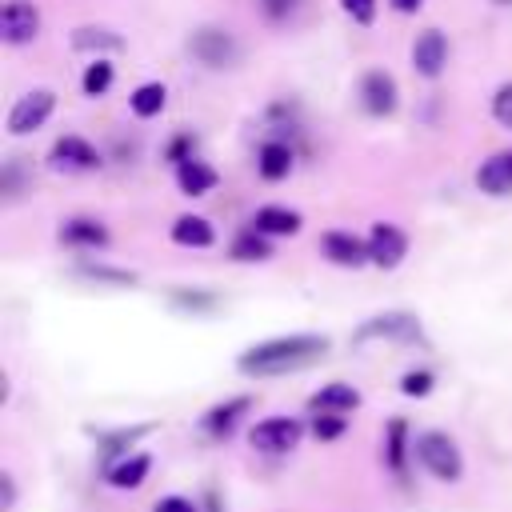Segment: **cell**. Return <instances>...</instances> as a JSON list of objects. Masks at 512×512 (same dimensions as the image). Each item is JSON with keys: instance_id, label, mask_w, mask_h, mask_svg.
Returning a JSON list of instances; mask_svg holds the SVG:
<instances>
[{"instance_id": "6da1fadb", "label": "cell", "mask_w": 512, "mask_h": 512, "mask_svg": "<svg viewBox=\"0 0 512 512\" xmlns=\"http://www.w3.org/2000/svg\"><path fill=\"white\" fill-rule=\"evenodd\" d=\"M324 352H328L324 336H312V332L276 336V340H264V344H252L248 352H240L236 368L244 376H284V372H300V368L316 364Z\"/></svg>"}, {"instance_id": "7a4b0ae2", "label": "cell", "mask_w": 512, "mask_h": 512, "mask_svg": "<svg viewBox=\"0 0 512 512\" xmlns=\"http://www.w3.org/2000/svg\"><path fill=\"white\" fill-rule=\"evenodd\" d=\"M416 460L436 480H460V472H464V456L448 432H420L416 436Z\"/></svg>"}, {"instance_id": "3957f363", "label": "cell", "mask_w": 512, "mask_h": 512, "mask_svg": "<svg viewBox=\"0 0 512 512\" xmlns=\"http://www.w3.org/2000/svg\"><path fill=\"white\" fill-rule=\"evenodd\" d=\"M300 420H292V416H268V420H260L252 432H248V440H252V448L256 452H268V456H284V452H292L296 444H300Z\"/></svg>"}, {"instance_id": "277c9868", "label": "cell", "mask_w": 512, "mask_h": 512, "mask_svg": "<svg viewBox=\"0 0 512 512\" xmlns=\"http://www.w3.org/2000/svg\"><path fill=\"white\" fill-rule=\"evenodd\" d=\"M52 108H56V96H52L48 88H32V92H24V96L12 104V112H8V132H12V136H28V132H36V128L52 116Z\"/></svg>"}, {"instance_id": "5b68a950", "label": "cell", "mask_w": 512, "mask_h": 512, "mask_svg": "<svg viewBox=\"0 0 512 512\" xmlns=\"http://www.w3.org/2000/svg\"><path fill=\"white\" fill-rule=\"evenodd\" d=\"M188 48H192V56H196L200 64H208V68H228V64L240 56L236 40H232L228 32H220V28H200V32L188 40Z\"/></svg>"}, {"instance_id": "8992f818", "label": "cell", "mask_w": 512, "mask_h": 512, "mask_svg": "<svg viewBox=\"0 0 512 512\" xmlns=\"http://www.w3.org/2000/svg\"><path fill=\"white\" fill-rule=\"evenodd\" d=\"M40 32V12L32 0H8L0 12V36L4 44H28Z\"/></svg>"}, {"instance_id": "52a82bcc", "label": "cell", "mask_w": 512, "mask_h": 512, "mask_svg": "<svg viewBox=\"0 0 512 512\" xmlns=\"http://www.w3.org/2000/svg\"><path fill=\"white\" fill-rule=\"evenodd\" d=\"M396 100H400V92H396V80L388 76V72H364V80H360V104H364V112H372V116H392L396 112Z\"/></svg>"}, {"instance_id": "ba28073f", "label": "cell", "mask_w": 512, "mask_h": 512, "mask_svg": "<svg viewBox=\"0 0 512 512\" xmlns=\"http://www.w3.org/2000/svg\"><path fill=\"white\" fill-rule=\"evenodd\" d=\"M408 252V236L396 228V224H376L368 232V260L380 264V268H396Z\"/></svg>"}, {"instance_id": "9c48e42d", "label": "cell", "mask_w": 512, "mask_h": 512, "mask_svg": "<svg viewBox=\"0 0 512 512\" xmlns=\"http://www.w3.org/2000/svg\"><path fill=\"white\" fill-rule=\"evenodd\" d=\"M412 64H416L420 76H440L444 64H448V40H444L436 28L420 32L416 44H412Z\"/></svg>"}, {"instance_id": "30bf717a", "label": "cell", "mask_w": 512, "mask_h": 512, "mask_svg": "<svg viewBox=\"0 0 512 512\" xmlns=\"http://www.w3.org/2000/svg\"><path fill=\"white\" fill-rule=\"evenodd\" d=\"M372 336H384V340H420V324H416V316H408V312H388V316L368 320V324L356 332V340H372Z\"/></svg>"}, {"instance_id": "8fae6325", "label": "cell", "mask_w": 512, "mask_h": 512, "mask_svg": "<svg viewBox=\"0 0 512 512\" xmlns=\"http://www.w3.org/2000/svg\"><path fill=\"white\" fill-rule=\"evenodd\" d=\"M52 168H60V172H88V168H96V148L88 140H80V136H64V140L52 144Z\"/></svg>"}, {"instance_id": "7c38bea8", "label": "cell", "mask_w": 512, "mask_h": 512, "mask_svg": "<svg viewBox=\"0 0 512 512\" xmlns=\"http://www.w3.org/2000/svg\"><path fill=\"white\" fill-rule=\"evenodd\" d=\"M320 244H324V256H328L332 264H344V268H360V264L368 260V244H360L352 232H328Z\"/></svg>"}, {"instance_id": "4fadbf2b", "label": "cell", "mask_w": 512, "mask_h": 512, "mask_svg": "<svg viewBox=\"0 0 512 512\" xmlns=\"http://www.w3.org/2000/svg\"><path fill=\"white\" fill-rule=\"evenodd\" d=\"M176 184H180V192L184 196H204V192H212L216 188V172L204 164V160H180L176 164Z\"/></svg>"}, {"instance_id": "5bb4252c", "label": "cell", "mask_w": 512, "mask_h": 512, "mask_svg": "<svg viewBox=\"0 0 512 512\" xmlns=\"http://www.w3.org/2000/svg\"><path fill=\"white\" fill-rule=\"evenodd\" d=\"M476 184H480L484 192H492V196L512 192V152H500V156L484 160V168L476 172Z\"/></svg>"}, {"instance_id": "9a60e30c", "label": "cell", "mask_w": 512, "mask_h": 512, "mask_svg": "<svg viewBox=\"0 0 512 512\" xmlns=\"http://www.w3.org/2000/svg\"><path fill=\"white\" fill-rule=\"evenodd\" d=\"M252 228H260L264 236H292V232H300V212L280 208V204H268V208L256 212Z\"/></svg>"}, {"instance_id": "2e32d148", "label": "cell", "mask_w": 512, "mask_h": 512, "mask_svg": "<svg viewBox=\"0 0 512 512\" xmlns=\"http://www.w3.org/2000/svg\"><path fill=\"white\" fill-rule=\"evenodd\" d=\"M308 404H312V412H340L344 416V412H352L360 404V392L352 384H324Z\"/></svg>"}, {"instance_id": "e0dca14e", "label": "cell", "mask_w": 512, "mask_h": 512, "mask_svg": "<svg viewBox=\"0 0 512 512\" xmlns=\"http://www.w3.org/2000/svg\"><path fill=\"white\" fill-rule=\"evenodd\" d=\"M148 456L144 452H132V456H116L112 464H108V484L112 488H136L144 476H148Z\"/></svg>"}, {"instance_id": "ac0fdd59", "label": "cell", "mask_w": 512, "mask_h": 512, "mask_svg": "<svg viewBox=\"0 0 512 512\" xmlns=\"http://www.w3.org/2000/svg\"><path fill=\"white\" fill-rule=\"evenodd\" d=\"M256 168H260V176H264V180H284V176L292 172V148H288V144L268 140V144L256 152Z\"/></svg>"}, {"instance_id": "d6986e66", "label": "cell", "mask_w": 512, "mask_h": 512, "mask_svg": "<svg viewBox=\"0 0 512 512\" xmlns=\"http://www.w3.org/2000/svg\"><path fill=\"white\" fill-rule=\"evenodd\" d=\"M60 240L64 244H76V248H100L108 240V232H104V224H96L88 216H76V220H68L60 228Z\"/></svg>"}, {"instance_id": "ffe728a7", "label": "cell", "mask_w": 512, "mask_h": 512, "mask_svg": "<svg viewBox=\"0 0 512 512\" xmlns=\"http://www.w3.org/2000/svg\"><path fill=\"white\" fill-rule=\"evenodd\" d=\"M172 240L184 248H208L212 244V224L204 216H180L172 224Z\"/></svg>"}, {"instance_id": "44dd1931", "label": "cell", "mask_w": 512, "mask_h": 512, "mask_svg": "<svg viewBox=\"0 0 512 512\" xmlns=\"http://www.w3.org/2000/svg\"><path fill=\"white\" fill-rule=\"evenodd\" d=\"M244 412H248V396H236V400H228V404H216V408L204 416V428H208L212 436H228Z\"/></svg>"}, {"instance_id": "7402d4cb", "label": "cell", "mask_w": 512, "mask_h": 512, "mask_svg": "<svg viewBox=\"0 0 512 512\" xmlns=\"http://www.w3.org/2000/svg\"><path fill=\"white\" fill-rule=\"evenodd\" d=\"M164 100H168L164 84H140V88L132 92V112L148 120V116H156V112L164 108Z\"/></svg>"}, {"instance_id": "603a6c76", "label": "cell", "mask_w": 512, "mask_h": 512, "mask_svg": "<svg viewBox=\"0 0 512 512\" xmlns=\"http://www.w3.org/2000/svg\"><path fill=\"white\" fill-rule=\"evenodd\" d=\"M232 256H236V260H268L272 252H268V240H264V232H260V228H252V232L236 236V244H232Z\"/></svg>"}, {"instance_id": "cb8c5ba5", "label": "cell", "mask_w": 512, "mask_h": 512, "mask_svg": "<svg viewBox=\"0 0 512 512\" xmlns=\"http://www.w3.org/2000/svg\"><path fill=\"white\" fill-rule=\"evenodd\" d=\"M108 84H112V64L108 60H92L88 72H84V92L88 96H104Z\"/></svg>"}, {"instance_id": "d4e9b609", "label": "cell", "mask_w": 512, "mask_h": 512, "mask_svg": "<svg viewBox=\"0 0 512 512\" xmlns=\"http://www.w3.org/2000/svg\"><path fill=\"white\" fill-rule=\"evenodd\" d=\"M76 48H120V36H108V28H76Z\"/></svg>"}, {"instance_id": "484cf974", "label": "cell", "mask_w": 512, "mask_h": 512, "mask_svg": "<svg viewBox=\"0 0 512 512\" xmlns=\"http://www.w3.org/2000/svg\"><path fill=\"white\" fill-rule=\"evenodd\" d=\"M388 468L400 476L404 472V420L388 424Z\"/></svg>"}, {"instance_id": "4316f807", "label": "cell", "mask_w": 512, "mask_h": 512, "mask_svg": "<svg viewBox=\"0 0 512 512\" xmlns=\"http://www.w3.org/2000/svg\"><path fill=\"white\" fill-rule=\"evenodd\" d=\"M344 432V416L340 412H316V420H312V436L316 440H336Z\"/></svg>"}, {"instance_id": "83f0119b", "label": "cell", "mask_w": 512, "mask_h": 512, "mask_svg": "<svg viewBox=\"0 0 512 512\" xmlns=\"http://www.w3.org/2000/svg\"><path fill=\"white\" fill-rule=\"evenodd\" d=\"M492 116H496L504 128H512V80L496 88V96H492Z\"/></svg>"}, {"instance_id": "f1b7e54d", "label": "cell", "mask_w": 512, "mask_h": 512, "mask_svg": "<svg viewBox=\"0 0 512 512\" xmlns=\"http://www.w3.org/2000/svg\"><path fill=\"white\" fill-rule=\"evenodd\" d=\"M428 388H432V372H408L404 380H400V392L404 396H428Z\"/></svg>"}, {"instance_id": "f546056e", "label": "cell", "mask_w": 512, "mask_h": 512, "mask_svg": "<svg viewBox=\"0 0 512 512\" xmlns=\"http://www.w3.org/2000/svg\"><path fill=\"white\" fill-rule=\"evenodd\" d=\"M340 8H344L356 24H372V16H376V0H340Z\"/></svg>"}, {"instance_id": "4dcf8cb0", "label": "cell", "mask_w": 512, "mask_h": 512, "mask_svg": "<svg viewBox=\"0 0 512 512\" xmlns=\"http://www.w3.org/2000/svg\"><path fill=\"white\" fill-rule=\"evenodd\" d=\"M260 8H264V16H268L272 24H284V20L296 12V0H260Z\"/></svg>"}, {"instance_id": "1f68e13d", "label": "cell", "mask_w": 512, "mask_h": 512, "mask_svg": "<svg viewBox=\"0 0 512 512\" xmlns=\"http://www.w3.org/2000/svg\"><path fill=\"white\" fill-rule=\"evenodd\" d=\"M156 512H196V508H192L184 496H168V500L156 504Z\"/></svg>"}, {"instance_id": "d6a6232c", "label": "cell", "mask_w": 512, "mask_h": 512, "mask_svg": "<svg viewBox=\"0 0 512 512\" xmlns=\"http://www.w3.org/2000/svg\"><path fill=\"white\" fill-rule=\"evenodd\" d=\"M0 484H4V500H0V512H8V508L16 504V484H12V476H8V472L0 476Z\"/></svg>"}, {"instance_id": "836d02e7", "label": "cell", "mask_w": 512, "mask_h": 512, "mask_svg": "<svg viewBox=\"0 0 512 512\" xmlns=\"http://www.w3.org/2000/svg\"><path fill=\"white\" fill-rule=\"evenodd\" d=\"M420 4H424V0H392V8H396V12H416Z\"/></svg>"}, {"instance_id": "e575fe53", "label": "cell", "mask_w": 512, "mask_h": 512, "mask_svg": "<svg viewBox=\"0 0 512 512\" xmlns=\"http://www.w3.org/2000/svg\"><path fill=\"white\" fill-rule=\"evenodd\" d=\"M500 4H512V0H500Z\"/></svg>"}]
</instances>
